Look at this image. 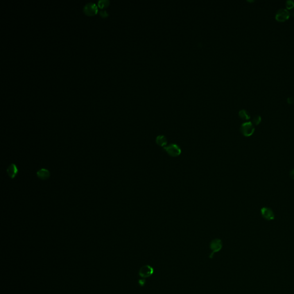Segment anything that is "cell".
<instances>
[{"instance_id": "cell-4", "label": "cell", "mask_w": 294, "mask_h": 294, "mask_svg": "<svg viewBox=\"0 0 294 294\" xmlns=\"http://www.w3.org/2000/svg\"><path fill=\"white\" fill-rule=\"evenodd\" d=\"M290 16V13L286 9H280L276 13L275 18L279 22H284L288 20Z\"/></svg>"}, {"instance_id": "cell-9", "label": "cell", "mask_w": 294, "mask_h": 294, "mask_svg": "<svg viewBox=\"0 0 294 294\" xmlns=\"http://www.w3.org/2000/svg\"><path fill=\"white\" fill-rule=\"evenodd\" d=\"M156 143L161 147H165L167 144V140L166 137L164 135H159L156 139Z\"/></svg>"}, {"instance_id": "cell-14", "label": "cell", "mask_w": 294, "mask_h": 294, "mask_svg": "<svg viewBox=\"0 0 294 294\" xmlns=\"http://www.w3.org/2000/svg\"><path fill=\"white\" fill-rule=\"evenodd\" d=\"M99 13L100 16L102 17H106L108 16V13L106 11H99Z\"/></svg>"}, {"instance_id": "cell-2", "label": "cell", "mask_w": 294, "mask_h": 294, "mask_svg": "<svg viewBox=\"0 0 294 294\" xmlns=\"http://www.w3.org/2000/svg\"><path fill=\"white\" fill-rule=\"evenodd\" d=\"M255 131V126L252 122H245L242 124L240 127V131L243 136L250 137L254 133Z\"/></svg>"}, {"instance_id": "cell-3", "label": "cell", "mask_w": 294, "mask_h": 294, "mask_svg": "<svg viewBox=\"0 0 294 294\" xmlns=\"http://www.w3.org/2000/svg\"><path fill=\"white\" fill-rule=\"evenodd\" d=\"M83 11L87 15L92 16L98 12V7L94 2H90L83 6Z\"/></svg>"}, {"instance_id": "cell-8", "label": "cell", "mask_w": 294, "mask_h": 294, "mask_svg": "<svg viewBox=\"0 0 294 294\" xmlns=\"http://www.w3.org/2000/svg\"><path fill=\"white\" fill-rule=\"evenodd\" d=\"M210 248L212 250V255L216 252L219 251L222 248V242L219 239L212 240L210 243Z\"/></svg>"}, {"instance_id": "cell-1", "label": "cell", "mask_w": 294, "mask_h": 294, "mask_svg": "<svg viewBox=\"0 0 294 294\" xmlns=\"http://www.w3.org/2000/svg\"><path fill=\"white\" fill-rule=\"evenodd\" d=\"M164 149L169 156L173 158L178 157L182 153V149L180 147L176 144H169L168 146L164 147Z\"/></svg>"}, {"instance_id": "cell-6", "label": "cell", "mask_w": 294, "mask_h": 294, "mask_svg": "<svg viewBox=\"0 0 294 294\" xmlns=\"http://www.w3.org/2000/svg\"><path fill=\"white\" fill-rule=\"evenodd\" d=\"M18 169L15 163L11 164L6 169L7 174L12 179H13L16 178L17 175L18 173Z\"/></svg>"}, {"instance_id": "cell-15", "label": "cell", "mask_w": 294, "mask_h": 294, "mask_svg": "<svg viewBox=\"0 0 294 294\" xmlns=\"http://www.w3.org/2000/svg\"><path fill=\"white\" fill-rule=\"evenodd\" d=\"M287 101L289 104H292L294 103V98L292 97H289L287 99Z\"/></svg>"}, {"instance_id": "cell-12", "label": "cell", "mask_w": 294, "mask_h": 294, "mask_svg": "<svg viewBox=\"0 0 294 294\" xmlns=\"http://www.w3.org/2000/svg\"><path fill=\"white\" fill-rule=\"evenodd\" d=\"M262 121V117L260 115H255L253 119V123L256 125H259Z\"/></svg>"}, {"instance_id": "cell-11", "label": "cell", "mask_w": 294, "mask_h": 294, "mask_svg": "<svg viewBox=\"0 0 294 294\" xmlns=\"http://www.w3.org/2000/svg\"><path fill=\"white\" fill-rule=\"evenodd\" d=\"M97 4L100 8H104L109 5V1L108 0H99Z\"/></svg>"}, {"instance_id": "cell-13", "label": "cell", "mask_w": 294, "mask_h": 294, "mask_svg": "<svg viewBox=\"0 0 294 294\" xmlns=\"http://www.w3.org/2000/svg\"><path fill=\"white\" fill-rule=\"evenodd\" d=\"M286 8L288 9H292L294 7V1L292 0H288L286 2Z\"/></svg>"}, {"instance_id": "cell-7", "label": "cell", "mask_w": 294, "mask_h": 294, "mask_svg": "<svg viewBox=\"0 0 294 294\" xmlns=\"http://www.w3.org/2000/svg\"><path fill=\"white\" fill-rule=\"evenodd\" d=\"M50 172L48 169H40L36 172V176L40 179L42 180H45L49 179L50 177Z\"/></svg>"}, {"instance_id": "cell-16", "label": "cell", "mask_w": 294, "mask_h": 294, "mask_svg": "<svg viewBox=\"0 0 294 294\" xmlns=\"http://www.w3.org/2000/svg\"><path fill=\"white\" fill-rule=\"evenodd\" d=\"M289 177L292 179L294 180V169H292L290 172H289Z\"/></svg>"}, {"instance_id": "cell-5", "label": "cell", "mask_w": 294, "mask_h": 294, "mask_svg": "<svg viewBox=\"0 0 294 294\" xmlns=\"http://www.w3.org/2000/svg\"><path fill=\"white\" fill-rule=\"evenodd\" d=\"M262 216L267 221H272L275 219V214L272 210L267 207H262L260 210Z\"/></svg>"}, {"instance_id": "cell-10", "label": "cell", "mask_w": 294, "mask_h": 294, "mask_svg": "<svg viewBox=\"0 0 294 294\" xmlns=\"http://www.w3.org/2000/svg\"><path fill=\"white\" fill-rule=\"evenodd\" d=\"M239 115L240 119H241L242 120H249L250 118H251V115H250L249 113L245 109L241 110L239 113Z\"/></svg>"}]
</instances>
